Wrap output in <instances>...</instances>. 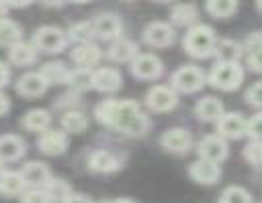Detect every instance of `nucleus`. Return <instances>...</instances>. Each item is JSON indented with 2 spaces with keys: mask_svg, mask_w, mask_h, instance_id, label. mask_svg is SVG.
<instances>
[{
  "mask_svg": "<svg viewBox=\"0 0 262 203\" xmlns=\"http://www.w3.org/2000/svg\"><path fill=\"white\" fill-rule=\"evenodd\" d=\"M8 111H10V100H8V96L0 90V117H2V115H6Z\"/></svg>",
  "mask_w": 262,
  "mask_h": 203,
  "instance_id": "nucleus-44",
  "label": "nucleus"
},
{
  "mask_svg": "<svg viewBox=\"0 0 262 203\" xmlns=\"http://www.w3.org/2000/svg\"><path fill=\"white\" fill-rule=\"evenodd\" d=\"M20 203H51L45 189H25L20 195H18Z\"/></svg>",
  "mask_w": 262,
  "mask_h": 203,
  "instance_id": "nucleus-37",
  "label": "nucleus"
},
{
  "mask_svg": "<svg viewBox=\"0 0 262 203\" xmlns=\"http://www.w3.org/2000/svg\"><path fill=\"white\" fill-rule=\"evenodd\" d=\"M33 45L35 49L43 51V53H59L66 49L68 45V37L59 27L53 25H43L35 31L33 35Z\"/></svg>",
  "mask_w": 262,
  "mask_h": 203,
  "instance_id": "nucleus-5",
  "label": "nucleus"
},
{
  "mask_svg": "<svg viewBox=\"0 0 262 203\" xmlns=\"http://www.w3.org/2000/svg\"><path fill=\"white\" fill-rule=\"evenodd\" d=\"M25 156V141L16 133L0 135V162H16Z\"/></svg>",
  "mask_w": 262,
  "mask_h": 203,
  "instance_id": "nucleus-21",
  "label": "nucleus"
},
{
  "mask_svg": "<svg viewBox=\"0 0 262 203\" xmlns=\"http://www.w3.org/2000/svg\"><path fill=\"white\" fill-rule=\"evenodd\" d=\"M6 10H8V6H6V4L0 0V18H2V16H6Z\"/></svg>",
  "mask_w": 262,
  "mask_h": 203,
  "instance_id": "nucleus-47",
  "label": "nucleus"
},
{
  "mask_svg": "<svg viewBox=\"0 0 262 203\" xmlns=\"http://www.w3.org/2000/svg\"><path fill=\"white\" fill-rule=\"evenodd\" d=\"M8 62L12 66H18V68H25V66H31L37 62V49L33 43H27V41H16L14 45L8 47Z\"/></svg>",
  "mask_w": 262,
  "mask_h": 203,
  "instance_id": "nucleus-22",
  "label": "nucleus"
},
{
  "mask_svg": "<svg viewBox=\"0 0 262 203\" xmlns=\"http://www.w3.org/2000/svg\"><path fill=\"white\" fill-rule=\"evenodd\" d=\"M94 117L104 127L121 131L129 137H143L151 127L149 117L135 100L104 98L94 107Z\"/></svg>",
  "mask_w": 262,
  "mask_h": 203,
  "instance_id": "nucleus-1",
  "label": "nucleus"
},
{
  "mask_svg": "<svg viewBox=\"0 0 262 203\" xmlns=\"http://www.w3.org/2000/svg\"><path fill=\"white\" fill-rule=\"evenodd\" d=\"M215 125H217V133L223 139L235 141L246 137V119L237 111H223V115L215 121Z\"/></svg>",
  "mask_w": 262,
  "mask_h": 203,
  "instance_id": "nucleus-9",
  "label": "nucleus"
},
{
  "mask_svg": "<svg viewBox=\"0 0 262 203\" xmlns=\"http://www.w3.org/2000/svg\"><path fill=\"white\" fill-rule=\"evenodd\" d=\"M242 49H244L246 55H260V33H258V31L250 33V35L246 37Z\"/></svg>",
  "mask_w": 262,
  "mask_h": 203,
  "instance_id": "nucleus-38",
  "label": "nucleus"
},
{
  "mask_svg": "<svg viewBox=\"0 0 262 203\" xmlns=\"http://www.w3.org/2000/svg\"><path fill=\"white\" fill-rule=\"evenodd\" d=\"M23 37V29L18 23H14L12 18L2 16L0 18V47H10L16 41H20Z\"/></svg>",
  "mask_w": 262,
  "mask_h": 203,
  "instance_id": "nucleus-29",
  "label": "nucleus"
},
{
  "mask_svg": "<svg viewBox=\"0 0 262 203\" xmlns=\"http://www.w3.org/2000/svg\"><path fill=\"white\" fill-rule=\"evenodd\" d=\"M242 156L248 164H252L254 168L260 166V156H262V150H260V139H250L244 150H242Z\"/></svg>",
  "mask_w": 262,
  "mask_h": 203,
  "instance_id": "nucleus-36",
  "label": "nucleus"
},
{
  "mask_svg": "<svg viewBox=\"0 0 262 203\" xmlns=\"http://www.w3.org/2000/svg\"><path fill=\"white\" fill-rule=\"evenodd\" d=\"M160 146L170 154H186L192 146V135L184 127H170L160 135Z\"/></svg>",
  "mask_w": 262,
  "mask_h": 203,
  "instance_id": "nucleus-12",
  "label": "nucleus"
},
{
  "mask_svg": "<svg viewBox=\"0 0 262 203\" xmlns=\"http://www.w3.org/2000/svg\"><path fill=\"white\" fill-rule=\"evenodd\" d=\"M246 66L252 72H260V55H246Z\"/></svg>",
  "mask_w": 262,
  "mask_h": 203,
  "instance_id": "nucleus-43",
  "label": "nucleus"
},
{
  "mask_svg": "<svg viewBox=\"0 0 262 203\" xmlns=\"http://www.w3.org/2000/svg\"><path fill=\"white\" fill-rule=\"evenodd\" d=\"M20 176H23L27 189H43L47 185V180L51 178V170L45 162L31 160L20 168Z\"/></svg>",
  "mask_w": 262,
  "mask_h": 203,
  "instance_id": "nucleus-15",
  "label": "nucleus"
},
{
  "mask_svg": "<svg viewBox=\"0 0 262 203\" xmlns=\"http://www.w3.org/2000/svg\"><path fill=\"white\" fill-rule=\"evenodd\" d=\"M207 12L215 18H227L237 10V0H207Z\"/></svg>",
  "mask_w": 262,
  "mask_h": 203,
  "instance_id": "nucleus-34",
  "label": "nucleus"
},
{
  "mask_svg": "<svg viewBox=\"0 0 262 203\" xmlns=\"http://www.w3.org/2000/svg\"><path fill=\"white\" fill-rule=\"evenodd\" d=\"M43 6H47V8H59V6H63L66 4V0H39Z\"/></svg>",
  "mask_w": 262,
  "mask_h": 203,
  "instance_id": "nucleus-46",
  "label": "nucleus"
},
{
  "mask_svg": "<svg viewBox=\"0 0 262 203\" xmlns=\"http://www.w3.org/2000/svg\"><path fill=\"white\" fill-rule=\"evenodd\" d=\"M196 154L199 158L203 160H209V162H223L229 154V148H227V139H223L219 133H209L205 137H201V141L196 144Z\"/></svg>",
  "mask_w": 262,
  "mask_h": 203,
  "instance_id": "nucleus-8",
  "label": "nucleus"
},
{
  "mask_svg": "<svg viewBox=\"0 0 262 203\" xmlns=\"http://www.w3.org/2000/svg\"><path fill=\"white\" fill-rule=\"evenodd\" d=\"M176 39V31L172 25L164 23V21H154L143 29V41L149 47L162 49V47H170Z\"/></svg>",
  "mask_w": 262,
  "mask_h": 203,
  "instance_id": "nucleus-10",
  "label": "nucleus"
},
{
  "mask_svg": "<svg viewBox=\"0 0 262 203\" xmlns=\"http://www.w3.org/2000/svg\"><path fill=\"white\" fill-rule=\"evenodd\" d=\"M260 82H254L252 86H248V90L244 92V98H246V103L250 105V107H254V109H260V105H262V96H260Z\"/></svg>",
  "mask_w": 262,
  "mask_h": 203,
  "instance_id": "nucleus-39",
  "label": "nucleus"
},
{
  "mask_svg": "<svg viewBox=\"0 0 262 203\" xmlns=\"http://www.w3.org/2000/svg\"><path fill=\"white\" fill-rule=\"evenodd\" d=\"M121 160L108 150H96L88 156V168L98 174H113L121 168Z\"/></svg>",
  "mask_w": 262,
  "mask_h": 203,
  "instance_id": "nucleus-18",
  "label": "nucleus"
},
{
  "mask_svg": "<svg viewBox=\"0 0 262 203\" xmlns=\"http://www.w3.org/2000/svg\"><path fill=\"white\" fill-rule=\"evenodd\" d=\"M90 25H92L94 37H98L100 41H113V39L121 37V33H123V23L115 12H102V14L94 16L90 21Z\"/></svg>",
  "mask_w": 262,
  "mask_h": 203,
  "instance_id": "nucleus-11",
  "label": "nucleus"
},
{
  "mask_svg": "<svg viewBox=\"0 0 262 203\" xmlns=\"http://www.w3.org/2000/svg\"><path fill=\"white\" fill-rule=\"evenodd\" d=\"M223 103L215 96H203L196 105H194V115L196 119L205 121V123H215L221 115H223Z\"/></svg>",
  "mask_w": 262,
  "mask_h": 203,
  "instance_id": "nucleus-23",
  "label": "nucleus"
},
{
  "mask_svg": "<svg viewBox=\"0 0 262 203\" xmlns=\"http://www.w3.org/2000/svg\"><path fill=\"white\" fill-rule=\"evenodd\" d=\"M260 113H256L252 119H246V135L248 139H260Z\"/></svg>",
  "mask_w": 262,
  "mask_h": 203,
  "instance_id": "nucleus-40",
  "label": "nucleus"
},
{
  "mask_svg": "<svg viewBox=\"0 0 262 203\" xmlns=\"http://www.w3.org/2000/svg\"><path fill=\"white\" fill-rule=\"evenodd\" d=\"M170 21L176 27H192L199 21V8L192 2H180L170 10Z\"/></svg>",
  "mask_w": 262,
  "mask_h": 203,
  "instance_id": "nucleus-24",
  "label": "nucleus"
},
{
  "mask_svg": "<svg viewBox=\"0 0 262 203\" xmlns=\"http://www.w3.org/2000/svg\"><path fill=\"white\" fill-rule=\"evenodd\" d=\"M47 88H49V84H47V80L39 72H27V74H23L16 80V86H14V90L20 96H27V98L41 96V94L47 92Z\"/></svg>",
  "mask_w": 262,
  "mask_h": 203,
  "instance_id": "nucleus-17",
  "label": "nucleus"
},
{
  "mask_svg": "<svg viewBox=\"0 0 262 203\" xmlns=\"http://www.w3.org/2000/svg\"><path fill=\"white\" fill-rule=\"evenodd\" d=\"M154 2H160V4H168V2H172V0H154Z\"/></svg>",
  "mask_w": 262,
  "mask_h": 203,
  "instance_id": "nucleus-50",
  "label": "nucleus"
},
{
  "mask_svg": "<svg viewBox=\"0 0 262 203\" xmlns=\"http://www.w3.org/2000/svg\"><path fill=\"white\" fill-rule=\"evenodd\" d=\"M70 2H74V4H86V2H90V0H70Z\"/></svg>",
  "mask_w": 262,
  "mask_h": 203,
  "instance_id": "nucleus-49",
  "label": "nucleus"
},
{
  "mask_svg": "<svg viewBox=\"0 0 262 203\" xmlns=\"http://www.w3.org/2000/svg\"><path fill=\"white\" fill-rule=\"evenodd\" d=\"M205 72L199 68V66H192V64H184L180 68H176L170 76V86L180 94H192V92H199L203 86H205Z\"/></svg>",
  "mask_w": 262,
  "mask_h": 203,
  "instance_id": "nucleus-4",
  "label": "nucleus"
},
{
  "mask_svg": "<svg viewBox=\"0 0 262 203\" xmlns=\"http://www.w3.org/2000/svg\"><path fill=\"white\" fill-rule=\"evenodd\" d=\"M68 66L63 62H47L41 66L39 74L47 80V84H63L68 78Z\"/></svg>",
  "mask_w": 262,
  "mask_h": 203,
  "instance_id": "nucleus-31",
  "label": "nucleus"
},
{
  "mask_svg": "<svg viewBox=\"0 0 262 203\" xmlns=\"http://www.w3.org/2000/svg\"><path fill=\"white\" fill-rule=\"evenodd\" d=\"M90 80H92V70L90 68H76V70L68 72V78H66L63 84H68L78 94V92H84V90L90 88Z\"/></svg>",
  "mask_w": 262,
  "mask_h": 203,
  "instance_id": "nucleus-30",
  "label": "nucleus"
},
{
  "mask_svg": "<svg viewBox=\"0 0 262 203\" xmlns=\"http://www.w3.org/2000/svg\"><path fill=\"white\" fill-rule=\"evenodd\" d=\"M70 59H72L78 68H90V70H94V66L100 64L102 53H100V49H98L94 43H78V45L72 49Z\"/></svg>",
  "mask_w": 262,
  "mask_h": 203,
  "instance_id": "nucleus-19",
  "label": "nucleus"
},
{
  "mask_svg": "<svg viewBox=\"0 0 262 203\" xmlns=\"http://www.w3.org/2000/svg\"><path fill=\"white\" fill-rule=\"evenodd\" d=\"M188 176L196 182V185H215L221 178V168L215 162L209 160H194L188 164Z\"/></svg>",
  "mask_w": 262,
  "mask_h": 203,
  "instance_id": "nucleus-14",
  "label": "nucleus"
},
{
  "mask_svg": "<svg viewBox=\"0 0 262 203\" xmlns=\"http://www.w3.org/2000/svg\"><path fill=\"white\" fill-rule=\"evenodd\" d=\"M106 55L115 64H129L137 55V43L127 39V37H117L111 41Z\"/></svg>",
  "mask_w": 262,
  "mask_h": 203,
  "instance_id": "nucleus-20",
  "label": "nucleus"
},
{
  "mask_svg": "<svg viewBox=\"0 0 262 203\" xmlns=\"http://www.w3.org/2000/svg\"><path fill=\"white\" fill-rule=\"evenodd\" d=\"M213 55L217 62H239V57L244 55V49L233 39H217Z\"/></svg>",
  "mask_w": 262,
  "mask_h": 203,
  "instance_id": "nucleus-26",
  "label": "nucleus"
},
{
  "mask_svg": "<svg viewBox=\"0 0 262 203\" xmlns=\"http://www.w3.org/2000/svg\"><path fill=\"white\" fill-rule=\"evenodd\" d=\"M8 80H10V68L0 59V90L8 84Z\"/></svg>",
  "mask_w": 262,
  "mask_h": 203,
  "instance_id": "nucleus-41",
  "label": "nucleus"
},
{
  "mask_svg": "<svg viewBox=\"0 0 262 203\" xmlns=\"http://www.w3.org/2000/svg\"><path fill=\"white\" fill-rule=\"evenodd\" d=\"M25 180L20 172L16 170H0V195L4 197H16L25 191Z\"/></svg>",
  "mask_w": 262,
  "mask_h": 203,
  "instance_id": "nucleus-27",
  "label": "nucleus"
},
{
  "mask_svg": "<svg viewBox=\"0 0 262 203\" xmlns=\"http://www.w3.org/2000/svg\"><path fill=\"white\" fill-rule=\"evenodd\" d=\"M88 127V119L82 111H76V109H68L63 111L61 115V129L68 131V133H82L84 129Z\"/></svg>",
  "mask_w": 262,
  "mask_h": 203,
  "instance_id": "nucleus-28",
  "label": "nucleus"
},
{
  "mask_svg": "<svg viewBox=\"0 0 262 203\" xmlns=\"http://www.w3.org/2000/svg\"><path fill=\"white\" fill-rule=\"evenodd\" d=\"M6 6H12V8H25V6H29L33 0H2Z\"/></svg>",
  "mask_w": 262,
  "mask_h": 203,
  "instance_id": "nucleus-45",
  "label": "nucleus"
},
{
  "mask_svg": "<svg viewBox=\"0 0 262 203\" xmlns=\"http://www.w3.org/2000/svg\"><path fill=\"white\" fill-rule=\"evenodd\" d=\"M244 74L246 70L239 62H215V66L209 70L207 82L217 90L229 92L239 88V84L244 82Z\"/></svg>",
  "mask_w": 262,
  "mask_h": 203,
  "instance_id": "nucleus-3",
  "label": "nucleus"
},
{
  "mask_svg": "<svg viewBox=\"0 0 262 203\" xmlns=\"http://www.w3.org/2000/svg\"><path fill=\"white\" fill-rule=\"evenodd\" d=\"M2 166H4V162H0V170H2Z\"/></svg>",
  "mask_w": 262,
  "mask_h": 203,
  "instance_id": "nucleus-51",
  "label": "nucleus"
},
{
  "mask_svg": "<svg viewBox=\"0 0 262 203\" xmlns=\"http://www.w3.org/2000/svg\"><path fill=\"white\" fill-rule=\"evenodd\" d=\"M37 148L45 156H61L68 150V135L63 129H43L37 139Z\"/></svg>",
  "mask_w": 262,
  "mask_h": 203,
  "instance_id": "nucleus-13",
  "label": "nucleus"
},
{
  "mask_svg": "<svg viewBox=\"0 0 262 203\" xmlns=\"http://www.w3.org/2000/svg\"><path fill=\"white\" fill-rule=\"evenodd\" d=\"M219 203H252V195L244 187L231 185V187L223 189V193L219 197Z\"/></svg>",
  "mask_w": 262,
  "mask_h": 203,
  "instance_id": "nucleus-35",
  "label": "nucleus"
},
{
  "mask_svg": "<svg viewBox=\"0 0 262 203\" xmlns=\"http://www.w3.org/2000/svg\"><path fill=\"white\" fill-rule=\"evenodd\" d=\"M178 105V92L168 84H156L145 94V107L151 113H168L176 109Z\"/></svg>",
  "mask_w": 262,
  "mask_h": 203,
  "instance_id": "nucleus-6",
  "label": "nucleus"
},
{
  "mask_svg": "<svg viewBox=\"0 0 262 203\" xmlns=\"http://www.w3.org/2000/svg\"><path fill=\"white\" fill-rule=\"evenodd\" d=\"M215 41H217V35H215V31H213L209 25L194 23L192 27L186 29V33H184V37H182V49H184L190 57L207 59V57L213 55Z\"/></svg>",
  "mask_w": 262,
  "mask_h": 203,
  "instance_id": "nucleus-2",
  "label": "nucleus"
},
{
  "mask_svg": "<svg viewBox=\"0 0 262 203\" xmlns=\"http://www.w3.org/2000/svg\"><path fill=\"white\" fill-rule=\"evenodd\" d=\"M108 203H135L131 199H117V201H108Z\"/></svg>",
  "mask_w": 262,
  "mask_h": 203,
  "instance_id": "nucleus-48",
  "label": "nucleus"
},
{
  "mask_svg": "<svg viewBox=\"0 0 262 203\" xmlns=\"http://www.w3.org/2000/svg\"><path fill=\"white\" fill-rule=\"evenodd\" d=\"M43 189H45V193H47V197H49L51 203H61V201L72 193L70 185H68L63 178H53V176L47 180V185H45Z\"/></svg>",
  "mask_w": 262,
  "mask_h": 203,
  "instance_id": "nucleus-33",
  "label": "nucleus"
},
{
  "mask_svg": "<svg viewBox=\"0 0 262 203\" xmlns=\"http://www.w3.org/2000/svg\"><path fill=\"white\" fill-rule=\"evenodd\" d=\"M121 82L123 78L117 68H98V70H92L90 88L98 92H115L121 88Z\"/></svg>",
  "mask_w": 262,
  "mask_h": 203,
  "instance_id": "nucleus-16",
  "label": "nucleus"
},
{
  "mask_svg": "<svg viewBox=\"0 0 262 203\" xmlns=\"http://www.w3.org/2000/svg\"><path fill=\"white\" fill-rule=\"evenodd\" d=\"M129 70H131V76H135L137 80H156L162 76L164 64L154 53H137L129 62Z\"/></svg>",
  "mask_w": 262,
  "mask_h": 203,
  "instance_id": "nucleus-7",
  "label": "nucleus"
},
{
  "mask_svg": "<svg viewBox=\"0 0 262 203\" xmlns=\"http://www.w3.org/2000/svg\"><path fill=\"white\" fill-rule=\"evenodd\" d=\"M61 203H92L86 195H80V193H70Z\"/></svg>",
  "mask_w": 262,
  "mask_h": 203,
  "instance_id": "nucleus-42",
  "label": "nucleus"
},
{
  "mask_svg": "<svg viewBox=\"0 0 262 203\" xmlns=\"http://www.w3.org/2000/svg\"><path fill=\"white\" fill-rule=\"evenodd\" d=\"M20 125L27 129V131H37L41 133L43 129H47L51 125V113L47 109H31L23 115L20 119Z\"/></svg>",
  "mask_w": 262,
  "mask_h": 203,
  "instance_id": "nucleus-25",
  "label": "nucleus"
},
{
  "mask_svg": "<svg viewBox=\"0 0 262 203\" xmlns=\"http://www.w3.org/2000/svg\"><path fill=\"white\" fill-rule=\"evenodd\" d=\"M66 37H68V41H74L76 45H78V43H90V39L94 37L90 21H80V23L70 25Z\"/></svg>",
  "mask_w": 262,
  "mask_h": 203,
  "instance_id": "nucleus-32",
  "label": "nucleus"
}]
</instances>
